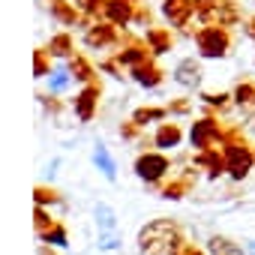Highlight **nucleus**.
I'll list each match as a JSON object with an SVG mask.
<instances>
[{
	"label": "nucleus",
	"instance_id": "obj_32",
	"mask_svg": "<svg viewBox=\"0 0 255 255\" xmlns=\"http://www.w3.org/2000/svg\"><path fill=\"white\" fill-rule=\"evenodd\" d=\"M120 234L117 231H105V234H99V252H114V249H120Z\"/></svg>",
	"mask_w": 255,
	"mask_h": 255
},
{
	"label": "nucleus",
	"instance_id": "obj_4",
	"mask_svg": "<svg viewBox=\"0 0 255 255\" xmlns=\"http://www.w3.org/2000/svg\"><path fill=\"white\" fill-rule=\"evenodd\" d=\"M132 171H135V177H138L141 183H147L150 189H159V183H162L165 174L171 171V159H168L162 150H144V153H138Z\"/></svg>",
	"mask_w": 255,
	"mask_h": 255
},
{
	"label": "nucleus",
	"instance_id": "obj_3",
	"mask_svg": "<svg viewBox=\"0 0 255 255\" xmlns=\"http://www.w3.org/2000/svg\"><path fill=\"white\" fill-rule=\"evenodd\" d=\"M195 48L204 60H222L231 51V30L222 24H204L201 30H195Z\"/></svg>",
	"mask_w": 255,
	"mask_h": 255
},
{
	"label": "nucleus",
	"instance_id": "obj_37",
	"mask_svg": "<svg viewBox=\"0 0 255 255\" xmlns=\"http://www.w3.org/2000/svg\"><path fill=\"white\" fill-rule=\"evenodd\" d=\"M174 255H207V252H204V249H198L195 243H183V246H180Z\"/></svg>",
	"mask_w": 255,
	"mask_h": 255
},
{
	"label": "nucleus",
	"instance_id": "obj_29",
	"mask_svg": "<svg viewBox=\"0 0 255 255\" xmlns=\"http://www.w3.org/2000/svg\"><path fill=\"white\" fill-rule=\"evenodd\" d=\"M210 111H228L231 108V102H234V96L231 93H201L198 96Z\"/></svg>",
	"mask_w": 255,
	"mask_h": 255
},
{
	"label": "nucleus",
	"instance_id": "obj_16",
	"mask_svg": "<svg viewBox=\"0 0 255 255\" xmlns=\"http://www.w3.org/2000/svg\"><path fill=\"white\" fill-rule=\"evenodd\" d=\"M183 141V129H180V123H159L156 126V132H153V147L156 150H171V147H180Z\"/></svg>",
	"mask_w": 255,
	"mask_h": 255
},
{
	"label": "nucleus",
	"instance_id": "obj_36",
	"mask_svg": "<svg viewBox=\"0 0 255 255\" xmlns=\"http://www.w3.org/2000/svg\"><path fill=\"white\" fill-rule=\"evenodd\" d=\"M168 114H189V99L183 96V99H174V102H168Z\"/></svg>",
	"mask_w": 255,
	"mask_h": 255
},
{
	"label": "nucleus",
	"instance_id": "obj_28",
	"mask_svg": "<svg viewBox=\"0 0 255 255\" xmlns=\"http://www.w3.org/2000/svg\"><path fill=\"white\" fill-rule=\"evenodd\" d=\"M231 96H234V105H240V108H255V81H240Z\"/></svg>",
	"mask_w": 255,
	"mask_h": 255
},
{
	"label": "nucleus",
	"instance_id": "obj_42",
	"mask_svg": "<svg viewBox=\"0 0 255 255\" xmlns=\"http://www.w3.org/2000/svg\"><path fill=\"white\" fill-rule=\"evenodd\" d=\"M246 252H249V255H255V240H246Z\"/></svg>",
	"mask_w": 255,
	"mask_h": 255
},
{
	"label": "nucleus",
	"instance_id": "obj_19",
	"mask_svg": "<svg viewBox=\"0 0 255 255\" xmlns=\"http://www.w3.org/2000/svg\"><path fill=\"white\" fill-rule=\"evenodd\" d=\"M45 48H48V54L51 57H60V60H69L72 54H75V39H72V33H54L48 42H45Z\"/></svg>",
	"mask_w": 255,
	"mask_h": 255
},
{
	"label": "nucleus",
	"instance_id": "obj_2",
	"mask_svg": "<svg viewBox=\"0 0 255 255\" xmlns=\"http://www.w3.org/2000/svg\"><path fill=\"white\" fill-rule=\"evenodd\" d=\"M222 153H225V165H228V177L234 183L246 180L249 171L255 168V147L243 138L240 126H228L225 129V141H222Z\"/></svg>",
	"mask_w": 255,
	"mask_h": 255
},
{
	"label": "nucleus",
	"instance_id": "obj_39",
	"mask_svg": "<svg viewBox=\"0 0 255 255\" xmlns=\"http://www.w3.org/2000/svg\"><path fill=\"white\" fill-rule=\"evenodd\" d=\"M135 24H147V27H150V9H141V6H138V12H135Z\"/></svg>",
	"mask_w": 255,
	"mask_h": 255
},
{
	"label": "nucleus",
	"instance_id": "obj_20",
	"mask_svg": "<svg viewBox=\"0 0 255 255\" xmlns=\"http://www.w3.org/2000/svg\"><path fill=\"white\" fill-rule=\"evenodd\" d=\"M189 189H192V174H183V177H174L171 183L159 186V195L165 201H180V198L189 195Z\"/></svg>",
	"mask_w": 255,
	"mask_h": 255
},
{
	"label": "nucleus",
	"instance_id": "obj_27",
	"mask_svg": "<svg viewBox=\"0 0 255 255\" xmlns=\"http://www.w3.org/2000/svg\"><path fill=\"white\" fill-rule=\"evenodd\" d=\"M54 225H57V219L51 216V210H48V207H36V204H33V234L42 240Z\"/></svg>",
	"mask_w": 255,
	"mask_h": 255
},
{
	"label": "nucleus",
	"instance_id": "obj_35",
	"mask_svg": "<svg viewBox=\"0 0 255 255\" xmlns=\"http://www.w3.org/2000/svg\"><path fill=\"white\" fill-rule=\"evenodd\" d=\"M99 72H108V75H114V78H123V66L111 57V60H102L99 63Z\"/></svg>",
	"mask_w": 255,
	"mask_h": 255
},
{
	"label": "nucleus",
	"instance_id": "obj_24",
	"mask_svg": "<svg viewBox=\"0 0 255 255\" xmlns=\"http://www.w3.org/2000/svg\"><path fill=\"white\" fill-rule=\"evenodd\" d=\"M72 81H75V78H72L69 66H57V69H51V75H48V93L60 96V93H66V90H69V84H72Z\"/></svg>",
	"mask_w": 255,
	"mask_h": 255
},
{
	"label": "nucleus",
	"instance_id": "obj_25",
	"mask_svg": "<svg viewBox=\"0 0 255 255\" xmlns=\"http://www.w3.org/2000/svg\"><path fill=\"white\" fill-rule=\"evenodd\" d=\"M93 216H96L99 234H105V231H117V210H114L111 204L99 201V204H96V210H93Z\"/></svg>",
	"mask_w": 255,
	"mask_h": 255
},
{
	"label": "nucleus",
	"instance_id": "obj_17",
	"mask_svg": "<svg viewBox=\"0 0 255 255\" xmlns=\"http://www.w3.org/2000/svg\"><path fill=\"white\" fill-rule=\"evenodd\" d=\"M90 156H93V165H96V168L102 171V177H105L108 183H114V180H117V162H114L111 150H108V147H105L102 141H96V144H93V153H90Z\"/></svg>",
	"mask_w": 255,
	"mask_h": 255
},
{
	"label": "nucleus",
	"instance_id": "obj_14",
	"mask_svg": "<svg viewBox=\"0 0 255 255\" xmlns=\"http://www.w3.org/2000/svg\"><path fill=\"white\" fill-rule=\"evenodd\" d=\"M129 78H132L138 87H144V90H153V87H159V84H162L165 72H162V66H159L156 60H147V63H141V66L129 69Z\"/></svg>",
	"mask_w": 255,
	"mask_h": 255
},
{
	"label": "nucleus",
	"instance_id": "obj_26",
	"mask_svg": "<svg viewBox=\"0 0 255 255\" xmlns=\"http://www.w3.org/2000/svg\"><path fill=\"white\" fill-rule=\"evenodd\" d=\"M72 3H75V9H78L90 24L105 18V3H108V0H72Z\"/></svg>",
	"mask_w": 255,
	"mask_h": 255
},
{
	"label": "nucleus",
	"instance_id": "obj_23",
	"mask_svg": "<svg viewBox=\"0 0 255 255\" xmlns=\"http://www.w3.org/2000/svg\"><path fill=\"white\" fill-rule=\"evenodd\" d=\"M33 204L36 207H57V204H63V195L48 183H36L33 186Z\"/></svg>",
	"mask_w": 255,
	"mask_h": 255
},
{
	"label": "nucleus",
	"instance_id": "obj_40",
	"mask_svg": "<svg viewBox=\"0 0 255 255\" xmlns=\"http://www.w3.org/2000/svg\"><path fill=\"white\" fill-rule=\"evenodd\" d=\"M222 0H195V9H207V6H216Z\"/></svg>",
	"mask_w": 255,
	"mask_h": 255
},
{
	"label": "nucleus",
	"instance_id": "obj_18",
	"mask_svg": "<svg viewBox=\"0 0 255 255\" xmlns=\"http://www.w3.org/2000/svg\"><path fill=\"white\" fill-rule=\"evenodd\" d=\"M66 66H69V72H72V78L75 81H81V84H90V81H96V66L84 57V54H72L69 60H66Z\"/></svg>",
	"mask_w": 255,
	"mask_h": 255
},
{
	"label": "nucleus",
	"instance_id": "obj_12",
	"mask_svg": "<svg viewBox=\"0 0 255 255\" xmlns=\"http://www.w3.org/2000/svg\"><path fill=\"white\" fill-rule=\"evenodd\" d=\"M192 162H195L201 171H207V180H219L222 174H228V165H225V153H222V147L201 150V153H195Z\"/></svg>",
	"mask_w": 255,
	"mask_h": 255
},
{
	"label": "nucleus",
	"instance_id": "obj_38",
	"mask_svg": "<svg viewBox=\"0 0 255 255\" xmlns=\"http://www.w3.org/2000/svg\"><path fill=\"white\" fill-rule=\"evenodd\" d=\"M243 33H246V36L255 42V15H249V18L243 21Z\"/></svg>",
	"mask_w": 255,
	"mask_h": 255
},
{
	"label": "nucleus",
	"instance_id": "obj_34",
	"mask_svg": "<svg viewBox=\"0 0 255 255\" xmlns=\"http://www.w3.org/2000/svg\"><path fill=\"white\" fill-rule=\"evenodd\" d=\"M39 102H42V108L48 111V114H60L63 111V105H60V99H54V93H42V96H36Z\"/></svg>",
	"mask_w": 255,
	"mask_h": 255
},
{
	"label": "nucleus",
	"instance_id": "obj_8",
	"mask_svg": "<svg viewBox=\"0 0 255 255\" xmlns=\"http://www.w3.org/2000/svg\"><path fill=\"white\" fill-rule=\"evenodd\" d=\"M162 15H165V21L174 27V30H180V27H189V21L198 15V9H195V0H162Z\"/></svg>",
	"mask_w": 255,
	"mask_h": 255
},
{
	"label": "nucleus",
	"instance_id": "obj_21",
	"mask_svg": "<svg viewBox=\"0 0 255 255\" xmlns=\"http://www.w3.org/2000/svg\"><path fill=\"white\" fill-rule=\"evenodd\" d=\"M207 255H246V252L237 240H231L225 234H213L207 240Z\"/></svg>",
	"mask_w": 255,
	"mask_h": 255
},
{
	"label": "nucleus",
	"instance_id": "obj_41",
	"mask_svg": "<svg viewBox=\"0 0 255 255\" xmlns=\"http://www.w3.org/2000/svg\"><path fill=\"white\" fill-rule=\"evenodd\" d=\"M36 255H54V252H51V246H48V243H42V246L36 249Z\"/></svg>",
	"mask_w": 255,
	"mask_h": 255
},
{
	"label": "nucleus",
	"instance_id": "obj_11",
	"mask_svg": "<svg viewBox=\"0 0 255 255\" xmlns=\"http://www.w3.org/2000/svg\"><path fill=\"white\" fill-rule=\"evenodd\" d=\"M114 60L129 72V69H135V66H141V63H147V60H153V54H150V48H147V42H126V45H120V51H114Z\"/></svg>",
	"mask_w": 255,
	"mask_h": 255
},
{
	"label": "nucleus",
	"instance_id": "obj_31",
	"mask_svg": "<svg viewBox=\"0 0 255 255\" xmlns=\"http://www.w3.org/2000/svg\"><path fill=\"white\" fill-rule=\"evenodd\" d=\"M42 243H48V246H69V234H66V228L57 222V225L42 237Z\"/></svg>",
	"mask_w": 255,
	"mask_h": 255
},
{
	"label": "nucleus",
	"instance_id": "obj_22",
	"mask_svg": "<svg viewBox=\"0 0 255 255\" xmlns=\"http://www.w3.org/2000/svg\"><path fill=\"white\" fill-rule=\"evenodd\" d=\"M165 117H168V105H141V108L132 111V120L141 126V129L147 123H162Z\"/></svg>",
	"mask_w": 255,
	"mask_h": 255
},
{
	"label": "nucleus",
	"instance_id": "obj_5",
	"mask_svg": "<svg viewBox=\"0 0 255 255\" xmlns=\"http://www.w3.org/2000/svg\"><path fill=\"white\" fill-rule=\"evenodd\" d=\"M225 129H228V126H222L213 114L198 117V120L192 123V129H189V144L195 147V153H201V150H213V147H222V141H225Z\"/></svg>",
	"mask_w": 255,
	"mask_h": 255
},
{
	"label": "nucleus",
	"instance_id": "obj_9",
	"mask_svg": "<svg viewBox=\"0 0 255 255\" xmlns=\"http://www.w3.org/2000/svg\"><path fill=\"white\" fill-rule=\"evenodd\" d=\"M45 3H48V15H51V21H57L60 27H75V24L90 27V21L75 9L72 0H45Z\"/></svg>",
	"mask_w": 255,
	"mask_h": 255
},
{
	"label": "nucleus",
	"instance_id": "obj_30",
	"mask_svg": "<svg viewBox=\"0 0 255 255\" xmlns=\"http://www.w3.org/2000/svg\"><path fill=\"white\" fill-rule=\"evenodd\" d=\"M33 75L36 78H48L51 75V54H48V48H36L33 51Z\"/></svg>",
	"mask_w": 255,
	"mask_h": 255
},
{
	"label": "nucleus",
	"instance_id": "obj_6",
	"mask_svg": "<svg viewBox=\"0 0 255 255\" xmlns=\"http://www.w3.org/2000/svg\"><path fill=\"white\" fill-rule=\"evenodd\" d=\"M81 42L90 48V51H108V48H117L123 45V36H120V27H114L111 21H93L90 27H84V36Z\"/></svg>",
	"mask_w": 255,
	"mask_h": 255
},
{
	"label": "nucleus",
	"instance_id": "obj_1",
	"mask_svg": "<svg viewBox=\"0 0 255 255\" xmlns=\"http://www.w3.org/2000/svg\"><path fill=\"white\" fill-rule=\"evenodd\" d=\"M186 243L180 225L174 219H153L138 231V252L141 255H174Z\"/></svg>",
	"mask_w": 255,
	"mask_h": 255
},
{
	"label": "nucleus",
	"instance_id": "obj_33",
	"mask_svg": "<svg viewBox=\"0 0 255 255\" xmlns=\"http://www.w3.org/2000/svg\"><path fill=\"white\" fill-rule=\"evenodd\" d=\"M138 132H141V126H138L135 120H126V123L120 126V138H123V141H138Z\"/></svg>",
	"mask_w": 255,
	"mask_h": 255
},
{
	"label": "nucleus",
	"instance_id": "obj_13",
	"mask_svg": "<svg viewBox=\"0 0 255 255\" xmlns=\"http://www.w3.org/2000/svg\"><path fill=\"white\" fill-rule=\"evenodd\" d=\"M201 66H198V60L195 57H183L177 66H174V72H171V78L180 84V87H186V90H195L198 84H201Z\"/></svg>",
	"mask_w": 255,
	"mask_h": 255
},
{
	"label": "nucleus",
	"instance_id": "obj_15",
	"mask_svg": "<svg viewBox=\"0 0 255 255\" xmlns=\"http://www.w3.org/2000/svg\"><path fill=\"white\" fill-rule=\"evenodd\" d=\"M144 42H147V48H150V54L153 57H162V54H168L171 51V45H174V33H171V27H147V33H144Z\"/></svg>",
	"mask_w": 255,
	"mask_h": 255
},
{
	"label": "nucleus",
	"instance_id": "obj_7",
	"mask_svg": "<svg viewBox=\"0 0 255 255\" xmlns=\"http://www.w3.org/2000/svg\"><path fill=\"white\" fill-rule=\"evenodd\" d=\"M99 96H102V84H99V81H90V84H84V87L75 93V99H72V111H75V117H78L81 123H90V120L96 117Z\"/></svg>",
	"mask_w": 255,
	"mask_h": 255
},
{
	"label": "nucleus",
	"instance_id": "obj_10",
	"mask_svg": "<svg viewBox=\"0 0 255 255\" xmlns=\"http://www.w3.org/2000/svg\"><path fill=\"white\" fill-rule=\"evenodd\" d=\"M135 12H138V0H108L105 3V21H111L114 27L135 24Z\"/></svg>",
	"mask_w": 255,
	"mask_h": 255
}]
</instances>
